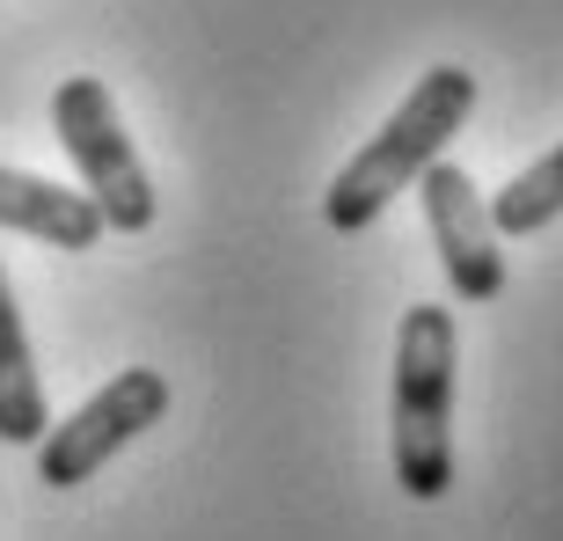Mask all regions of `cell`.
<instances>
[{
  "label": "cell",
  "mask_w": 563,
  "mask_h": 541,
  "mask_svg": "<svg viewBox=\"0 0 563 541\" xmlns=\"http://www.w3.org/2000/svg\"><path fill=\"white\" fill-rule=\"evenodd\" d=\"M468 110H476V74H468V66H432V74L402 96L396 118L336 168V184L322 190V220H330L336 234L374 228L380 212L396 206V190H410L424 168L446 154V140L468 125Z\"/></svg>",
  "instance_id": "obj_1"
},
{
  "label": "cell",
  "mask_w": 563,
  "mask_h": 541,
  "mask_svg": "<svg viewBox=\"0 0 563 541\" xmlns=\"http://www.w3.org/2000/svg\"><path fill=\"white\" fill-rule=\"evenodd\" d=\"M454 314L418 300L396 330V483L418 505L446 498L454 490Z\"/></svg>",
  "instance_id": "obj_2"
},
{
  "label": "cell",
  "mask_w": 563,
  "mask_h": 541,
  "mask_svg": "<svg viewBox=\"0 0 563 541\" xmlns=\"http://www.w3.org/2000/svg\"><path fill=\"white\" fill-rule=\"evenodd\" d=\"M52 125H59L66 162L81 168V190L96 198L103 228H118V234H146L154 228L162 198H154V176H146V162L132 154L125 125H118L110 88L88 81V74L59 81V96H52Z\"/></svg>",
  "instance_id": "obj_3"
},
{
  "label": "cell",
  "mask_w": 563,
  "mask_h": 541,
  "mask_svg": "<svg viewBox=\"0 0 563 541\" xmlns=\"http://www.w3.org/2000/svg\"><path fill=\"white\" fill-rule=\"evenodd\" d=\"M168 417V380L154 366H125L103 396H88L66 424H44L37 439V483L44 490H81L110 454H125L140 432Z\"/></svg>",
  "instance_id": "obj_4"
},
{
  "label": "cell",
  "mask_w": 563,
  "mask_h": 541,
  "mask_svg": "<svg viewBox=\"0 0 563 541\" xmlns=\"http://www.w3.org/2000/svg\"><path fill=\"white\" fill-rule=\"evenodd\" d=\"M418 198H424V228H432V242H439L446 286H454L461 300H498L505 292V256H498V228H490V206H483L476 176L439 154L418 176Z\"/></svg>",
  "instance_id": "obj_5"
},
{
  "label": "cell",
  "mask_w": 563,
  "mask_h": 541,
  "mask_svg": "<svg viewBox=\"0 0 563 541\" xmlns=\"http://www.w3.org/2000/svg\"><path fill=\"white\" fill-rule=\"evenodd\" d=\"M0 228L81 256V250L103 242V212H96L88 190H66V184H44V176H22V168H0Z\"/></svg>",
  "instance_id": "obj_6"
},
{
  "label": "cell",
  "mask_w": 563,
  "mask_h": 541,
  "mask_svg": "<svg viewBox=\"0 0 563 541\" xmlns=\"http://www.w3.org/2000/svg\"><path fill=\"white\" fill-rule=\"evenodd\" d=\"M0 439L8 446H37L44 439V380H37V352H30L8 270H0Z\"/></svg>",
  "instance_id": "obj_7"
},
{
  "label": "cell",
  "mask_w": 563,
  "mask_h": 541,
  "mask_svg": "<svg viewBox=\"0 0 563 541\" xmlns=\"http://www.w3.org/2000/svg\"><path fill=\"white\" fill-rule=\"evenodd\" d=\"M556 212H563V146H549L542 162H527L520 176L490 198V228L512 234V242H527V234H542Z\"/></svg>",
  "instance_id": "obj_8"
}]
</instances>
